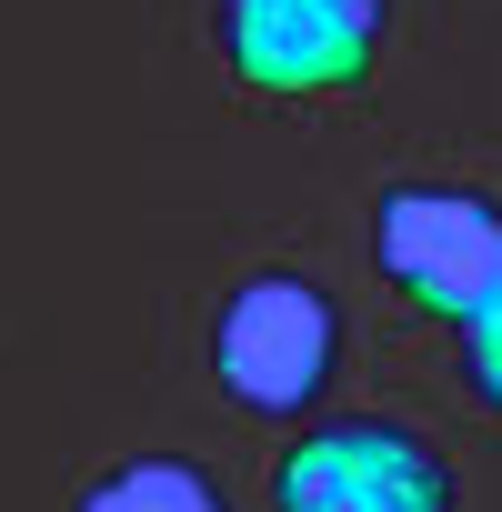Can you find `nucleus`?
<instances>
[{
    "instance_id": "6",
    "label": "nucleus",
    "mask_w": 502,
    "mask_h": 512,
    "mask_svg": "<svg viewBox=\"0 0 502 512\" xmlns=\"http://www.w3.org/2000/svg\"><path fill=\"white\" fill-rule=\"evenodd\" d=\"M472 382H482V392L502 402V292H492V302L472 312Z\"/></svg>"
},
{
    "instance_id": "4",
    "label": "nucleus",
    "mask_w": 502,
    "mask_h": 512,
    "mask_svg": "<svg viewBox=\"0 0 502 512\" xmlns=\"http://www.w3.org/2000/svg\"><path fill=\"white\" fill-rule=\"evenodd\" d=\"M442 462L402 432H322L282 462V512H442Z\"/></svg>"
},
{
    "instance_id": "5",
    "label": "nucleus",
    "mask_w": 502,
    "mask_h": 512,
    "mask_svg": "<svg viewBox=\"0 0 502 512\" xmlns=\"http://www.w3.org/2000/svg\"><path fill=\"white\" fill-rule=\"evenodd\" d=\"M81 512H221V492L191 462H121L111 482L81 492Z\"/></svg>"
},
{
    "instance_id": "1",
    "label": "nucleus",
    "mask_w": 502,
    "mask_h": 512,
    "mask_svg": "<svg viewBox=\"0 0 502 512\" xmlns=\"http://www.w3.org/2000/svg\"><path fill=\"white\" fill-rule=\"evenodd\" d=\"M332 342H342V322H332V302L312 282H282V272L241 282L231 312H221V382L241 402H262V412H292V402L322 392Z\"/></svg>"
},
{
    "instance_id": "3",
    "label": "nucleus",
    "mask_w": 502,
    "mask_h": 512,
    "mask_svg": "<svg viewBox=\"0 0 502 512\" xmlns=\"http://www.w3.org/2000/svg\"><path fill=\"white\" fill-rule=\"evenodd\" d=\"M382 0H231V51L272 91H332L362 81Z\"/></svg>"
},
{
    "instance_id": "2",
    "label": "nucleus",
    "mask_w": 502,
    "mask_h": 512,
    "mask_svg": "<svg viewBox=\"0 0 502 512\" xmlns=\"http://www.w3.org/2000/svg\"><path fill=\"white\" fill-rule=\"evenodd\" d=\"M382 262L402 292L442 302V312H482L502 292V221L462 191H392L382 201Z\"/></svg>"
}]
</instances>
